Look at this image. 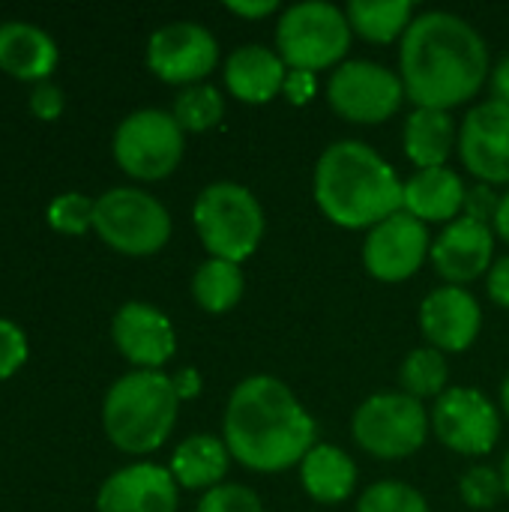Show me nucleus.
<instances>
[{
    "mask_svg": "<svg viewBox=\"0 0 509 512\" xmlns=\"http://www.w3.org/2000/svg\"><path fill=\"white\" fill-rule=\"evenodd\" d=\"M405 96L417 108L450 111L477 96L489 75V48L474 24L453 12H423L411 21L399 51Z\"/></svg>",
    "mask_w": 509,
    "mask_h": 512,
    "instance_id": "obj_1",
    "label": "nucleus"
},
{
    "mask_svg": "<svg viewBox=\"0 0 509 512\" xmlns=\"http://www.w3.org/2000/svg\"><path fill=\"white\" fill-rule=\"evenodd\" d=\"M222 432L228 453L261 474L285 471L315 447V420L273 375H252L234 387Z\"/></svg>",
    "mask_w": 509,
    "mask_h": 512,
    "instance_id": "obj_2",
    "label": "nucleus"
},
{
    "mask_svg": "<svg viewBox=\"0 0 509 512\" xmlns=\"http://www.w3.org/2000/svg\"><path fill=\"white\" fill-rule=\"evenodd\" d=\"M315 201L321 213L342 228H375L402 210L405 183L369 144L336 141L318 159Z\"/></svg>",
    "mask_w": 509,
    "mask_h": 512,
    "instance_id": "obj_3",
    "label": "nucleus"
},
{
    "mask_svg": "<svg viewBox=\"0 0 509 512\" xmlns=\"http://www.w3.org/2000/svg\"><path fill=\"white\" fill-rule=\"evenodd\" d=\"M180 399L174 384L162 372L135 369L111 384L102 402V426L108 441L132 456L159 450L174 423Z\"/></svg>",
    "mask_w": 509,
    "mask_h": 512,
    "instance_id": "obj_4",
    "label": "nucleus"
},
{
    "mask_svg": "<svg viewBox=\"0 0 509 512\" xmlns=\"http://www.w3.org/2000/svg\"><path fill=\"white\" fill-rule=\"evenodd\" d=\"M195 231L204 249L222 261H246L264 237L261 201L240 183H210L192 210Z\"/></svg>",
    "mask_w": 509,
    "mask_h": 512,
    "instance_id": "obj_5",
    "label": "nucleus"
},
{
    "mask_svg": "<svg viewBox=\"0 0 509 512\" xmlns=\"http://www.w3.org/2000/svg\"><path fill=\"white\" fill-rule=\"evenodd\" d=\"M276 45L285 66H294L297 72L327 69L339 63V57H345L351 45L348 15L324 0L294 3L279 18Z\"/></svg>",
    "mask_w": 509,
    "mask_h": 512,
    "instance_id": "obj_6",
    "label": "nucleus"
},
{
    "mask_svg": "<svg viewBox=\"0 0 509 512\" xmlns=\"http://www.w3.org/2000/svg\"><path fill=\"white\" fill-rule=\"evenodd\" d=\"M93 228L123 255H153L171 237V216L150 192L117 186L96 198Z\"/></svg>",
    "mask_w": 509,
    "mask_h": 512,
    "instance_id": "obj_7",
    "label": "nucleus"
},
{
    "mask_svg": "<svg viewBox=\"0 0 509 512\" xmlns=\"http://www.w3.org/2000/svg\"><path fill=\"white\" fill-rule=\"evenodd\" d=\"M429 414L408 393H378L354 414V438L375 459H405L426 444Z\"/></svg>",
    "mask_w": 509,
    "mask_h": 512,
    "instance_id": "obj_8",
    "label": "nucleus"
},
{
    "mask_svg": "<svg viewBox=\"0 0 509 512\" xmlns=\"http://www.w3.org/2000/svg\"><path fill=\"white\" fill-rule=\"evenodd\" d=\"M183 129L159 108L132 111L114 132V159L135 180H162L183 159Z\"/></svg>",
    "mask_w": 509,
    "mask_h": 512,
    "instance_id": "obj_9",
    "label": "nucleus"
},
{
    "mask_svg": "<svg viewBox=\"0 0 509 512\" xmlns=\"http://www.w3.org/2000/svg\"><path fill=\"white\" fill-rule=\"evenodd\" d=\"M327 99L333 111L351 123H381L399 111L405 99V84L402 75L390 72L381 63L351 60L333 72L327 84Z\"/></svg>",
    "mask_w": 509,
    "mask_h": 512,
    "instance_id": "obj_10",
    "label": "nucleus"
},
{
    "mask_svg": "<svg viewBox=\"0 0 509 512\" xmlns=\"http://www.w3.org/2000/svg\"><path fill=\"white\" fill-rule=\"evenodd\" d=\"M216 36L195 21H174L159 27L147 42V66L168 84H198L216 69Z\"/></svg>",
    "mask_w": 509,
    "mask_h": 512,
    "instance_id": "obj_11",
    "label": "nucleus"
},
{
    "mask_svg": "<svg viewBox=\"0 0 509 512\" xmlns=\"http://www.w3.org/2000/svg\"><path fill=\"white\" fill-rule=\"evenodd\" d=\"M432 423L441 444H447L462 456H486L495 450L501 438L498 408L471 387L447 390L435 405Z\"/></svg>",
    "mask_w": 509,
    "mask_h": 512,
    "instance_id": "obj_12",
    "label": "nucleus"
},
{
    "mask_svg": "<svg viewBox=\"0 0 509 512\" xmlns=\"http://www.w3.org/2000/svg\"><path fill=\"white\" fill-rule=\"evenodd\" d=\"M429 255L426 222L399 210L396 216L378 222L363 243V264L381 282L411 279Z\"/></svg>",
    "mask_w": 509,
    "mask_h": 512,
    "instance_id": "obj_13",
    "label": "nucleus"
},
{
    "mask_svg": "<svg viewBox=\"0 0 509 512\" xmlns=\"http://www.w3.org/2000/svg\"><path fill=\"white\" fill-rule=\"evenodd\" d=\"M465 168L486 183H509V105L489 99L477 105L459 132Z\"/></svg>",
    "mask_w": 509,
    "mask_h": 512,
    "instance_id": "obj_14",
    "label": "nucleus"
},
{
    "mask_svg": "<svg viewBox=\"0 0 509 512\" xmlns=\"http://www.w3.org/2000/svg\"><path fill=\"white\" fill-rule=\"evenodd\" d=\"M111 339L117 351L138 369L159 372L177 351L171 321L150 303H126L111 321Z\"/></svg>",
    "mask_w": 509,
    "mask_h": 512,
    "instance_id": "obj_15",
    "label": "nucleus"
},
{
    "mask_svg": "<svg viewBox=\"0 0 509 512\" xmlns=\"http://www.w3.org/2000/svg\"><path fill=\"white\" fill-rule=\"evenodd\" d=\"M96 512H177V480L150 462L120 468L102 483Z\"/></svg>",
    "mask_w": 509,
    "mask_h": 512,
    "instance_id": "obj_16",
    "label": "nucleus"
},
{
    "mask_svg": "<svg viewBox=\"0 0 509 512\" xmlns=\"http://www.w3.org/2000/svg\"><path fill=\"white\" fill-rule=\"evenodd\" d=\"M423 336L438 351H465L474 345L483 327V312L474 294L459 285L435 288L420 306Z\"/></svg>",
    "mask_w": 509,
    "mask_h": 512,
    "instance_id": "obj_17",
    "label": "nucleus"
},
{
    "mask_svg": "<svg viewBox=\"0 0 509 512\" xmlns=\"http://www.w3.org/2000/svg\"><path fill=\"white\" fill-rule=\"evenodd\" d=\"M492 252H495V237H492L489 225L462 216V219L450 222L444 228V234L435 240L432 261H435V270L447 282L465 285V282L480 279L489 270Z\"/></svg>",
    "mask_w": 509,
    "mask_h": 512,
    "instance_id": "obj_18",
    "label": "nucleus"
},
{
    "mask_svg": "<svg viewBox=\"0 0 509 512\" xmlns=\"http://www.w3.org/2000/svg\"><path fill=\"white\" fill-rule=\"evenodd\" d=\"M57 42L27 21L0 24V69L18 81H48L57 66Z\"/></svg>",
    "mask_w": 509,
    "mask_h": 512,
    "instance_id": "obj_19",
    "label": "nucleus"
},
{
    "mask_svg": "<svg viewBox=\"0 0 509 512\" xmlns=\"http://www.w3.org/2000/svg\"><path fill=\"white\" fill-rule=\"evenodd\" d=\"M288 81L285 60L264 45H243L225 60V84L240 102H270Z\"/></svg>",
    "mask_w": 509,
    "mask_h": 512,
    "instance_id": "obj_20",
    "label": "nucleus"
},
{
    "mask_svg": "<svg viewBox=\"0 0 509 512\" xmlns=\"http://www.w3.org/2000/svg\"><path fill=\"white\" fill-rule=\"evenodd\" d=\"M465 183L453 168H426L405 183L402 210L420 222H447L465 207Z\"/></svg>",
    "mask_w": 509,
    "mask_h": 512,
    "instance_id": "obj_21",
    "label": "nucleus"
},
{
    "mask_svg": "<svg viewBox=\"0 0 509 512\" xmlns=\"http://www.w3.org/2000/svg\"><path fill=\"white\" fill-rule=\"evenodd\" d=\"M300 480L309 498H315L318 504H342L354 495L357 465L345 450L315 444L300 462Z\"/></svg>",
    "mask_w": 509,
    "mask_h": 512,
    "instance_id": "obj_22",
    "label": "nucleus"
},
{
    "mask_svg": "<svg viewBox=\"0 0 509 512\" xmlns=\"http://www.w3.org/2000/svg\"><path fill=\"white\" fill-rule=\"evenodd\" d=\"M228 462L231 453L225 441L213 435H192L174 450L168 471L183 489H216L222 486L219 480L228 474Z\"/></svg>",
    "mask_w": 509,
    "mask_h": 512,
    "instance_id": "obj_23",
    "label": "nucleus"
},
{
    "mask_svg": "<svg viewBox=\"0 0 509 512\" xmlns=\"http://www.w3.org/2000/svg\"><path fill=\"white\" fill-rule=\"evenodd\" d=\"M456 144V123L450 111L438 108H417L405 123V153L408 159L426 168H444Z\"/></svg>",
    "mask_w": 509,
    "mask_h": 512,
    "instance_id": "obj_24",
    "label": "nucleus"
},
{
    "mask_svg": "<svg viewBox=\"0 0 509 512\" xmlns=\"http://www.w3.org/2000/svg\"><path fill=\"white\" fill-rule=\"evenodd\" d=\"M348 24L369 42H390L414 21V6L408 0H351L348 9Z\"/></svg>",
    "mask_w": 509,
    "mask_h": 512,
    "instance_id": "obj_25",
    "label": "nucleus"
},
{
    "mask_svg": "<svg viewBox=\"0 0 509 512\" xmlns=\"http://www.w3.org/2000/svg\"><path fill=\"white\" fill-rule=\"evenodd\" d=\"M243 288H246V279H243L240 264L222 261V258L204 261L192 276L195 303L204 312H213V315H222V312L234 309L240 303V297H243Z\"/></svg>",
    "mask_w": 509,
    "mask_h": 512,
    "instance_id": "obj_26",
    "label": "nucleus"
},
{
    "mask_svg": "<svg viewBox=\"0 0 509 512\" xmlns=\"http://www.w3.org/2000/svg\"><path fill=\"white\" fill-rule=\"evenodd\" d=\"M447 360L438 348H417L405 357L402 363V387L408 396L414 399H429V396H444V387H447Z\"/></svg>",
    "mask_w": 509,
    "mask_h": 512,
    "instance_id": "obj_27",
    "label": "nucleus"
},
{
    "mask_svg": "<svg viewBox=\"0 0 509 512\" xmlns=\"http://www.w3.org/2000/svg\"><path fill=\"white\" fill-rule=\"evenodd\" d=\"M171 114L183 132H204V129L219 126V120L225 114V99L210 84H192L174 99Z\"/></svg>",
    "mask_w": 509,
    "mask_h": 512,
    "instance_id": "obj_28",
    "label": "nucleus"
},
{
    "mask_svg": "<svg viewBox=\"0 0 509 512\" xmlns=\"http://www.w3.org/2000/svg\"><path fill=\"white\" fill-rule=\"evenodd\" d=\"M357 512H429V504L417 489L384 480L363 492Z\"/></svg>",
    "mask_w": 509,
    "mask_h": 512,
    "instance_id": "obj_29",
    "label": "nucleus"
},
{
    "mask_svg": "<svg viewBox=\"0 0 509 512\" xmlns=\"http://www.w3.org/2000/svg\"><path fill=\"white\" fill-rule=\"evenodd\" d=\"M96 201L81 192H63L48 204V225L57 234H84L93 228Z\"/></svg>",
    "mask_w": 509,
    "mask_h": 512,
    "instance_id": "obj_30",
    "label": "nucleus"
},
{
    "mask_svg": "<svg viewBox=\"0 0 509 512\" xmlns=\"http://www.w3.org/2000/svg\"><path fill=\"white\" fill-rule=\"evenodd\" d=\"M459 492L465 498L468 507L474 510H492L498 504V498L504 495V477L492 468H471L462 480H459Z\"/></svg>",
    "mask_w": 509,
    "mask_h": 512,
    "instance_id": "obj_31",
    "label": "nucleus"
},
{
    "mask_svg": "<svg viewBox=\"0 0 509 512\" xmlns=\"http://www.w3.org/2000/svg\"><path fill=\"white\" fill-rule=\"evenodd\" d=\"M198 512H264V507H261V498L252 489L228 483V486L210 489L201 498Z\"/></svg>",
    "mask_w": 509,
    "mask_h": 512,
    "instance_id": "obj_32",
    "label": "nucleus"
},
{
    "mask_svg": "<svg viewBox=\"0 0 509 512\" xmlns=\"http://www.w3.org/2000/svg\"><path fill=\"white\" fill-rule=\"evenodd\" d=\"M27 363V336L15 321L0 318V381L12 378Z\"/></svg>",
    "mask_w": 509,
    "mask_h": 512,
    "instance_id": "obj_33",
    "label": "nucleus"
},
{
    "mask_svg": "<svg viewBox=\"0 0 509 512\" xmlns=\"http://www.w3.org/2000/svg\"><path fill=\"white\" fill-rule=\"evenodd\" d=\"M63 105H66L63 90L57 84H51V81L36 84L33 93H30V111L39 120H57L63 114Z\"/></svg>",
    "mask_w": 509,
    "mask_h": 512,
    "instance_id": "obj_34",
    "label": "nucleus"
},
{
    "mask_svg": "<svg viewBox=\"0 0 509 512\" xmlns=\"http://www.w3.org/2000/svg\"><path fill=\"white\" fill-rule=\"evenodd\" d=\"M498 207H501V198L489 189V186H474V189H468V195H465V216L468 219H477V222H483L486 225V219H495L498 216Z\"/></svg>",
    "mask_w": 509,
    "mask_h": 512,
    "instance_id": "obj_35",
    "label": "nucleus"
},
{
    "mask_svg": "<svg viewBox=\"0 0 509 512\" xmlns=\"http://www.w3.org/2000/svg\"><path fill=\"white\" fill-rule=\"evenodd\" d=\"M489 297L509 309V255H504L498 264H492L489 270Z\"/></svg>",
    "mask_w": 509,
    "mask_h": 512,
    "instance_id": "obj_36",
    "label": "nucleus"
},
{
    "mask_svg": "<svg viewBox=\"0 0 509 512\" xmlns=\"http://www.w3.org/2000/svg\"><path fill=\"white\" fill-rule=\"evenodd\" d=\"M171 384H174V393H177V399H192V396H198L201 393V375L195 372V369H180L174 378H171Z\"/></svg>",
    "mask_w": 509,
    "mask_h": 512,
    "instance_id": "obj_37",
    "label": "nucleus"
},
{
    "mask_svg": "<svg viewBox=\"0 0 509 512\" xmlns=\"http://www.w3.org/2000/svg\"><path fill=\"white\" fill-rule=\"evenodd\" d=\"M285 90L294 102H306L315 93V78L312 72H291V78L285 81Z\"/></svg>",
    "mask_w": 509,
    "mask_h": 512,
    "instance_id": "obj_38",
    "label": "nucleus"
},
{
    "mask_svg": "<svg viewBox=\"0 0 509 512\" xmlns=\"http://www.w3.org/2000/svg\"><path fill=\"white\" fill-rule=\"evenodd\" d=\"M279 3L276 0H231L228 3V9L234 12V15H243V18H261V15H270L273 9H276Z\"/></svg>",
    "mask_w": 509,
    "mask_h": 512,
    "instance_id": "obj_39",
    "label": "nucleus"
},
{
    "mask_svg": "<svg viewBox=\"0 0 509 512\" xmlns=\"http://www.w3.org/2000/svg\"><path fill=\"white\" fill-rule=\"evenodd\" d=\"M492 90H495V99L509 105V54L495 66L492 72Z\"/></svg>",
    "mask_w": 509,
    "mask_h": 512,
    "instance_id": "obj_40",
    "label": "nucleus"
},
{
    "mask_svg": "<svg viewBox=\"0 0 509 512\" xmlns=\"http://www.w3.org/2000/svg\"><path fill=\"white\" fill-rule=\"evenodd\" d=\"M495 228L509 243V192L501 198V207H498V216H495Z\"/></svg>",
    "mask_w": 509,
    "mask_h": 512,
    "instance_id": "obj_41",
    "label": "nucleus"
},
{
    "mask_svg": "<svg viewBox=\"0 0 509 512\" xmlns=\"http://www.w3.org/2000/svg\"><path fill=\"white\" fill-rule=\"evenodd\" d=\"M501 402H504V411H507L509 417V375L507 381H504V387H501Z\"/></svg>",
    "mask_w": 509,
    "mask_h": 512,
    "instance_id": "obj_42",
    "label": "nucleus"
},
{
    "mask_svg": "<svg viewBox=\"0 0 509 512\" xmlns=\"http://www.w3.org/2000/svg\"><path fill=\"white\" fill-rule=\"evenodd\" d=\"M501 477H504V492L509 495V453H507V459H504V471H501Z\"/></svg>",
    "mask_w": 509,
    "mask_h": 512,
    "instance_id": "obj_43",
    "label": "nucleus"
}]
</instances>
